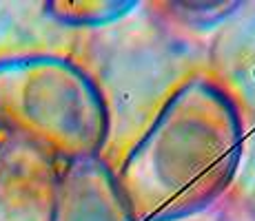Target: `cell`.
Wrapping results in <instances>:
<instances>
[{
	"label": "cell",
	"mask_w": 255,
	"mask_h": 221,
	"mask_svg": "<svg viewBox=\"0 0 255 221\" xmlns=\"http://www.w3.org/2000/svg\"><path fill=\"white\" fill-rule=\"evenodd\" d=\"M244 148L238 102L207 75L182 82L127 153L118 188L135 221H182L231 186Z\"/></svg>",
	"instance_id": "1"
},
{
	"label": "cell",
	"mask_w": 255,
	"mask_h": 221,
	"mask_svg": "<svg viewBox=\"0 0 255 221\" xmlns=\"http://www.w3.org/2000/svg\"><path fill=\"white\" fill-rule=\"evenodd\" d=\"M0 133L62 164L93 159L109 137V106L69 58L7 56L0 58Z\"/></svg>",
	"instance_id": "2"
},
{
	"label": "cell",
	"mask_w": 255,
	"mask_h": 221,
	"mask_svg": "<svg viewBox=\"0 0 255 221\" xmlns=\"http://www.w3.org/2000/svg\"><path fill=\"white\" fill-rule=\"evenodd\" d=\"M60 166L18 140L0 142V221H53Z\"/></svg>",
	"instance_id": "3"
},
{
	"label": "cell",
	"mask_w": 255,
	"mask_h": 221,
	"mask_svg": "<svg viewBox=\"0 0 255 221\" xmlns=\"http://www.w3.org/2000/svg\"><path fill=\"white\" fill-rule=\"evenodd\" d=\"M53 221H135L105 159L71 161L60 168Z\"/></svg>",
	"instance_id": "4"
},
{
	"label": "cell",
	"mask_w": 255,
	"mask_h": 221,
	"mask_svg": "<svg viewBox=\"0 0 255 221\" xmlns=\"http://www.w3.org/2000/svg\"><path fill=\"white\" fill-rule=\"evenodd\" d=\"M138 2H122V0H78V2H62L53 0L45 4V11L56 22L65 27H105L122 16L131 13Z\"/></svg>",
	"instance_id": "5"
}]
</instances>
